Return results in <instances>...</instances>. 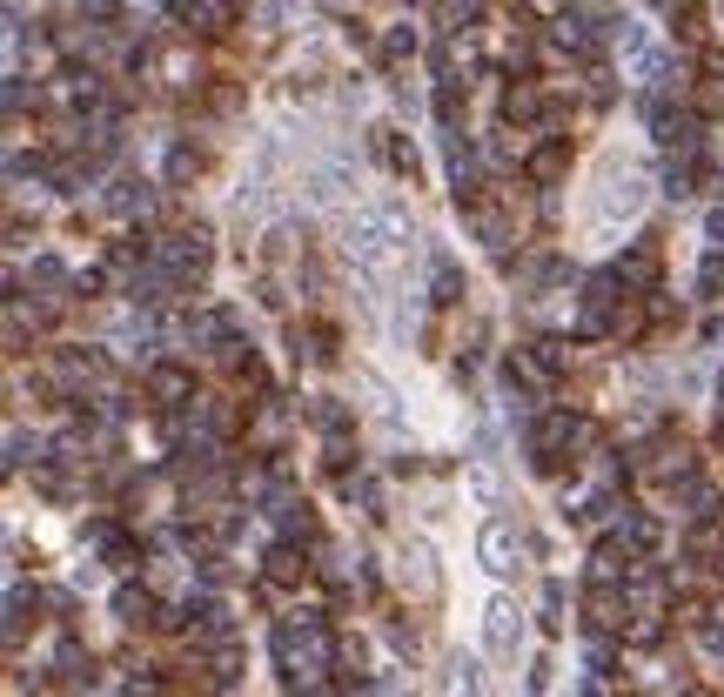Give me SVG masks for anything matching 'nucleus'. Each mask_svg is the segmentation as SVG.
I'll list each match as a JSON object with an SVG mask.
<instances>
[{
	"instance_id": "1",
	"label": "nucleus",
	"mask_w": 724,
	"mask_h": 697,
	"mask_svg": "<svg viewBox=\"0 0 724 697\" xmlns=\"http://www.w3.org/2000/svg\"><path fill=\"white\" fill-rule=\"evenodd\" d=\"M517 644H523L517 604H510V597H490V610H483V651L497 657V664H510V657H517Z\"/></svg>"
},
{
	"instance_id": "2",
	"label": "nucleus",
	"mask_w": 724,
	"mask_h": 697,
	"mask_svg": "<svg viewBox=\"0 0 724 697\" xmlns=\"http://www.w3.org/2000/svg\"><path fill=\"white\" fill-rule=\"evenodd\" d=\"M476 550H483V563H490L497 577H517V570H523V543L510 537V523H490V530H483V543H476Z\"/></svg>"
}]
</instances>
